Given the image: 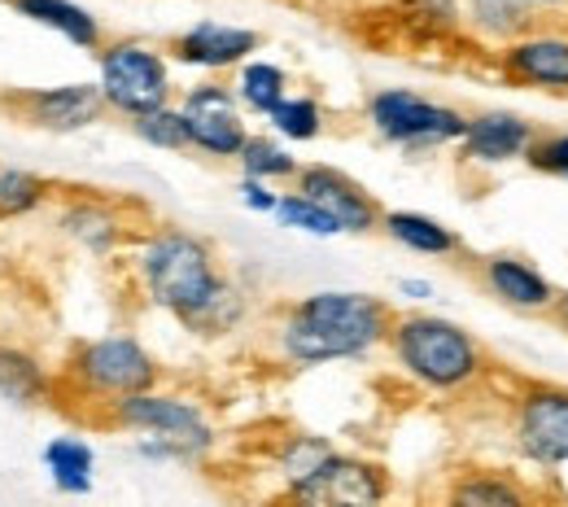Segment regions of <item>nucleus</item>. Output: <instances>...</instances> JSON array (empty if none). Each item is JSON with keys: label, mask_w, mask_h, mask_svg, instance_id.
Segmentation results:
<instances>
[{"label": "nucleus", "mask_w": 568, "mask_h": 507, "mask_svg": "<svg viewBox=\"0 0 568 507\" xmlns=\"http://www.w3.org/2000/svg\"><path fill=\"white\" fill-rule=\"evenodd\" d=\"M394 306L363 290H315L284 302L272 324V346L288 367L355 363L385 346Z\"/></svg>", "instance_id": "1"}, {"label": "nucleus", "mask_w": 568, "mask_h": 507, "mask_svg": "<svg viewBox=\"0 0 568 507\" xmlns=\"http://www.w3.org/2000/svg\"><path fill=\"white\" fill-rule=\"evenodd\" d=\"M363 114H367V128H372L376 141L403 149V153H433V149L459 145V136L468 128L464 110H455L446 101H433V97H420L412 88L372 92Z\"/></svg>", "instance_id": "7"}, {"label": "nucleus", "mask_w": 568, "mask_h": 507, "mask_svg": "<svg viewBox=\"0 0 568 507\" xmlns=\"http://www.w3.org/2000/svg\"><path fill=\"white\" fill-rule=\"evenodd\" d=\"M236 197H241V206H245L250 215H276V206H281V184H267V180L241 175Z\"/></svg>", "instance_id": "34"}, {"label": "nucleus", "mask_w": 568, "mask_h": 507, "mask_svg": "<svg viewBox=\"0 0 568 507\" xmlns=\"http://www.w3.org/2000/svg\"><path fill=\"white\" fill-rule=\"evenodd\" d=\"M9 9H13L18 18H27V22H36V27L62 36L67 44L83 49V53H97V49L110 40L105 27H101V18H97L92 9H83L79 0H9Z\"/></svg>", "instance_id": "19"}, {"label": "nucleus", "mask_w": 568, "mask_h": 507, "mask_svg": "<svg viewBox=\"0 0 568 507\" xmlns=\"http://www.w3.org/2000/svg\"><path fill=\"white\" fill-rule=\"evenodd\" d=\"M97 83L110 114L132 123L149 110L175 101V62L166 58V44L119 36L97 49Z\"/></svg>", "instance_id": "5"}, {"label": "nucleus", "mask_w": 568, "mask_h": 507, "mask_svg": "<svg viewBox=\"0 0 568 507\" xmlns=\"http://www.w3.org/2000/svg\"><path fill=\"white\" fill-rule=\"evenodd\" d=\"M40 464H44V473H49V481H53L58 495L83 499L97 486V477H92L97 473V450H92L88 437L79 434L49 437V446L40 450Z\"/></svg>", "instance_id": "23"}, {"label": "nucleus", "mask_w": 568, "mask_h": 507, "mask_svg": "<svg viewBox=\"0 0 568 507\" xmlns=\"http://www.w3.org/2000/svg\"><path fill=\"white\" fill-rule=\"evenodd\" d=\"M0 398H4L9 407H22V412L53 407V398H58V376H53V367L40 359L31 346L0 337Z\"/></svg>", "instance_id": "18"}, {"label": "nucleus", "mask_w": 568, "mask_h": 507, "mask_svg": "<svg viewBox=\"0 0 568 507\" xmlns=\"http://www.w3.org/2000/svg\"><path fill=\"white\" fill-rule=\"evenodd\" d=\"M53 202H58V184L49 175L27 166H0V223L40 215Z\"/></svg>", "instance_id": "28"}, {"label": "nucleus", "mask_w": 568, "mask_h": 507, "mask_svg": "<svg viewBox=\"0 0 568 507\" xmlns=\"http://www.w3.org/2000/svg\"><path fill=\"white\" fill-rule=\"evenodd\" d=\"M547 315H551V324H556L560 333H568V290L556 293V302H551V311H547Z\"/></svg>", "instance_id": "36"}, {"label": "nucleus", "mask_w": 568, "mask_h": 507, "mask_svg": "<svg viewBox=\"0 0 568 507\" xmlns=\"http://www.w3.org/2000/svg\"><path fill=\"white\" fill-rule=\"evenodd\" d=\"M525 166H534L538 175H551V180L568 184V132H538Z\"/></svg>", "instance_id": "33"}, {"label": "nucleus", "mask_w": 568, "mask_h": 507, "mask_svg": "<svg viewBox=\"0 0 568 507\" xmlns=\"http://www.w3.org/2000/svg\"><path fill=\"white\" fill-rule=\"evenodd\" d=\"M232 92H236V101L245 105V114L267 119L284 97L293 92V79H288V71H284L281 62L254 53V58H245V62L232 71Z\"/></svg>", "instance_id": "26"}, {"label": "nucleus", "mask_w": 568, "mask_h": 507, "mask_svg": "<svg viewBox=\"0 0 568 507\" xmlns=\"http://www.w3.org/2000/svg\"><path fill=\"white\" fill-rule=\"evenodd\" d=\"M132 136L141 145L158 149V153H189V128H184V114L175 101L149 110L141 119H132Z\"/></svg>", "instance_id": "31"}, {"label": "nucleus", "mask_w": 568, "mask_h": 507, "mask_svg": "<svg viewBox=\"0 0 568 507\" xmlns=\"http://www.w3.org/2000/svg\"><path fill=\"white\" fill-rule=\"evenodd\" d=\"M293 189L306 193L315 206H324L328 215L337 219L342 236H367V232H381V215L385 206L358 184L355 175H346L342 166H328V162H302L297 175H293Z\"/></svg>", "instance_id": "15"}, {"label": "nucleus", "mask_w": 568, "mask_h": 507, "mask_svg": "<svg viewBox=\"0 0 568 507\" xmlns=\"http://www.w3.org/2000/svg\"><path fill=\"white\" fill-rule=\"evenodd\" d=\"M477 281L495 302H503L507 311H520V315H547L556 293H560L538 263H529L520 254H486V258H477Z\"/></svg>", "instance_id": "17"}, {"label": "nucleus", "mask_w": 568, "mask_h": 507, "mask_svg": "<svg viewBox=\"0 0 568 507\" xmlns=\"http://www.w3.org/2000/svg\"><path fill=\"white\" fill-rule=\"evenodd\" d=\"M128 250H132L128 267H132L141 297L153 311H166L175 324L189 320L227 276L211 241L189 227L153 223Z\"/></svg>", "instance_id": "3"}, {"label": "nucleus", "mask_w": 568, "mask_h": 507, "mask_svg": "<svg viewBox=\"0 0 568 507\" xmlns=\"http://www.w3.org/2000/svg\"><path fill=\"white\" fill-rule=\"evenodd\" d=\"M381 232L394 245H403L407 254H420V258H459L464 254V236L455 227H446L442 219L425 215V211H385Z\"/></svg>", "instance_id": "20"}, {"label": "nucleus", "mask_w": 568, "mask_h": 507, "mask_svg": "<svg viewBox=\"0 0 568 507\" xmlns=\"http://www.w3.org/2000/svg\"><path fill=\"white\" fill-rule=\"evenodd\" d=\"M534 141H538L534 119H525L516 110H477V114H468V128H464L455 149H459V162L498 171V166L525 162Z\"/></svg>", "instance_id": "16"}, {"label": "nucleus", "mask_w": 568, "mask_h": 507, "mask_svg": "<svg viewBox=\"0 0 568 507\" xmlns=\"http://www.w3.org/2000/svg\"><path fill=\"white\" fill-rule=\"evenodd\" d=\"M236 166H241V175H254L267 184H293L302 162L293 158L288 141H281L276 132H250V141L236 153Z\"/></svg>", "instance_id": "29"}, {"label": "nucleus", "mask_w": 568, "mask_h": 507, "mask_svg": "<svg viewBox=\"0 0 568 507\" xmlns=\"http://www.w3.org/2000/svg\"><path fill=\"white\" fill-rule=\"evenodd\" d=\"M394 495L389 486V473L355 450H333L302 486H293L284 499L293 504H311V507H372L385 504Z\"/></svg>", "instance_id": "12"}, {"label": "nucleus", "mask_w": 568, "mask_h": 507, "mask_svg": "<svg viewBox=\"0 0 568 507\" xmlns=\"http://www.w3.org/2000/svg\"><path fill=\"white\" fill-rule=\"evenodd\" d=\"M433 281H420V276H403L398 281V297H407L412 306H425V302H433Z\"/></svg>", "instance_id": "35"}, {"label": "nucleus", "mask_w": 568, "mask_h": 507, "mask_svg": "<svg viewBox=\"0 0 568 507\" xmlns=\"http://www.w3.org/2000/svg\"><path fill=\"white\" fill-rule=\"evenodd\" d=\"M495 71L525 92L568 97V27L538 22L534 31L495 49Z\"/></svg>", "instance_id": "13"}, {"label": "nucleus", "mask_w": 568, "mask_h": 507, "mask_svg": "<svg viewBox=\"0 0 568 507\" xmlns=\"http://www.w3.org/2000/svg\"><path fill=\"white\" fill-rule=\"evenodd\" d=\"M180 114L189 128V153H202L214 162H236L241 145L250 141V114L232 92V79L202 74L180 92Z\"/></svg>", "instance_id": "9"}, {"label": "nucleus", "mask_w": 568, "mask_h": 507, "mask_svg": "<svg viewBox=\"0 0 568 507\" xmlns=\"http://www.w3.org/2000/svg\"><path fill=\"white\" fill-rule=\"evenodd\" d=\"M245 320H250V293L241 290L232 276H223L219 290H214L189 320H180V328L193 333V337H202V342H223V337L241 333Z\"/></svg>", "instance_id": "25"}, {"label": "nucleus", "mask_w": 568, "mask_h": 507, "mask_svg": "<svg viewBox=\"0 0 568 507\" xmlns=\"http://www.w3.org/2000/svg\"><path fill=\"white\" fill-rule=\"evenodd\" d=\"M511 450L542 473L568 468V385L556 381H520L507 412Z\"/></svg>", "instance_id": "8"}, {"label": "nucleus", "mask_w": 568, "mask_h": 507, "mask_svg": "<svg viewBox=\"0 0 568 507\" xmlns=\"http://www.w3.org/2000/svg\"><path fill=\"white\" fill-rule=\"evenodd\" d=\"M53 227L62 241H71L74 250L92 254V258H114L123 254L144 227H136V219L128 215V202L92 193V189H74L58 202Z\"/></svg>", "instance_id": "11"}, {"label": "nucleus", "mask_w": 568, "mask_h": 507, "mask_svg": "<svg viewBox=\"0 0 568 507\" xmlns=\"http://www.w3.org/2000/svg\"><path fill=\"white\" fill-rule=\"evenodd\" d=\"M389 22L412 44H442L464 36V4L459 0H389Z\"/></svg>", "instance_id": "22"}, {"label": "nucleus", "mask_w": 568, "mask_h": 507, "mask_svg": "<svg viewBox=\"0 0 568 507\" xmlns=\"http://www.w3.org/2000/svg\"><path fill=\"white\" fill-rule=\"evenodd\" d=\"M459 4H464V31L495 49L547 22L534 0H459Z\"/></svg>", "instance_id": "21"}, {"label": "nucleus", "mask_w": 568, "mask_h": 507, "mask_svg": "<svg viewBox=\"0 0 568 507\" xmlns=\"http://www.w3.org/2000/svg\"><path fill=\"white\" fill-rule=\"evenodd\" d=\"M0 110L18 119L22 128L49 132V136L88 132L110 114L97 79H71V83H49V88H9L0 92Z\"/></svg>", "instance_id": "10"}, {"label": "nucleus", "mask_w": 568, "mask_h": 507, "mask_svg": "<svg viewBox=\"0 0 568 507\" xmlns=\"http://www.w3.org/2000/svg\"><path fill=\"white\" fill-rule=\"evenodd\" d=\"M258 49H263V36L254 27L219 22V18H202V22H193V27H184L180 36L166 40V58L175 67H189V71L202 74H232Z\"/></svg>", "instance_id": "14"}, {"label": "nucleus", "mask_w": 568, "mask_h": 507, "mask_svg": "<svg viewBox=\"0 0 568 507\" xmlns=\"http://www.w3.org/2000/svg\"><path fill=\"white\" fill-rule=\"evenodd\" d=\"M276 223L288 227V232H302V236H315V241H333V236H342V227H337V219L328 215L324 206H315L306 193H297V189H288L281 193V206H276Z\"/></svg>", "instance_id": "32"}, {"label": "nucleus", "mask_w": 568, "mask_h": 507, "mask_svg": "<svg viewBox=\"0 0 568 507\" xmlns=\"http://www.w3.org/2000/svg\"><path fill=\"white\" fill-rule=\"evenodd\" d=\"M58 398L53 407H67L79 420H92L101 407H110L123 394H136L149 385H162V363L132 333H105L74 342L67 359L53 367Z\"/></svg>", "instance_id": "4"}, {"label": "nucleus", "mask_w": 568, "mask_h": 507, "mask_svg": "<svg viewBox=\"0 0 568 507\" xmlns=\"http://www.w3.org/2000/svg\"><path fill=\"white\" fill-rule=\"evenodd\" d=\"M333 450H337L333 437L311 434V429H288L284 437H276V446H272V468H276V477L284 481L281 495H288L293 486H302Z\"/></svg>", "instance_id": "27"}, {"label": "nucleus", "mask_w": 568, "mask_h": 507, "mask_svg": "<svg viewBox=\"0 0 568 507\" xmlns=\"http://www.w3.org/2000/svg\"><path fill=\"white\" fill-rule=\"evenodd\" d=\"M538 4V13L547 18V13H568V0H534Z\"/></svg>", "instance_id": "37"}, {"label": "nucleus", "mask_w": 568, "mask_h": 507, "mask_svg": "<svg viewBox=\"0 0 568 507\" xmlns=\"http://www.w3.org/2000/svg\"><path fill=\"white\" fill-rule=\"evenodd\" d=\"M88 425H92V429H114V434L171 437V442L189 446V450L197 455V464H206L214 455V446H219V429H214L206 403L184 398V394H171V389H158V385L114 398V403L101 407Z\"/></svg>", "instance_id": "6"}, {"label": "nucleus", "mask_w": 568, "mask_h": 507, "mask_svg": "<svg viewBox=\"0 0 568 507\" xmlns=\"http://www.w3.org/2000/svg\"><path fill=\"white\" fill-rule=\"evenodd\" d=\"M446 499L459 507H520L534 499V490L507 468H464L446 486Z\"/></svg>", "instance_id": "24"}, {"label": "nucleus", "mask_w": 568, "mask_h": 507, "mask_svg": "<svg viewBox=\"0 0 568 507\" xmlns=\"http://www.w3.org/2000/svg\"><path fill=\"white\" fill-rule=\"evenodd\" d=\"M385 351L407 381H416L420 389L442 394V398H459L495 372L490 351L459 320L425 311V306L394 311Z\"/></svg>", "instance_id": "2"}, {"label": "nucleus", "mask_w": 568, "mask_h": 507, "mask_svg": "<svg viewBox=\"0 0 568 507\" xmlns=\"http://www.w3.org/2000/svg\"><path fill=\"white\" fill-rule=\"evenodd\" d=\"M267 128H272L281 141H288V145H311V141L324 136L328 114H324L320 97H311V92H288L281 105L267 114Z\"/></svg>", "instance_id": "30"}]
</instances>
